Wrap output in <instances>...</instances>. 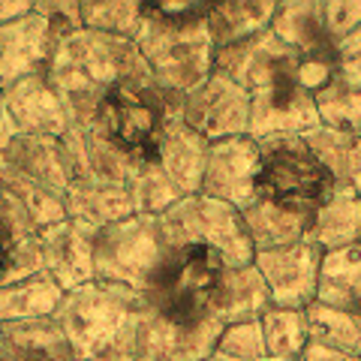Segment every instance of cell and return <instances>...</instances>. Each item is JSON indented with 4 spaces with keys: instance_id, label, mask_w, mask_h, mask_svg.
Wrapping results in <instances>:
<instances>
[{
    "instance_id": "obj_16",
    "label": "cell",
    "mask_w": 361,
    "mask_h": 361,
    "mask_svg": "<svg viewBox=\"0 0 361 361\" xmlns=\"http://www.w3.org/2000/svg\"><path fill=\"white\" fill-rule=\"evenodd\" d=\"M208 142L196 135L184 121H169L160 145V160L157 166L166 172V178L178 187L180 196H196L202 187V172H205Z\"/></svg>"
},
{
    "instance_id": "obj_19",
    "label": "cell",
    "mask_w": 361,
    "mask_h": 361,
    "mask_svg": "<svg viewBox=\"0 0 361 361\" xmlns=\"http://www.w3.org/2000/svg\"><path fill=\"white\" fill-rule=\"evenodd\" d=\"M316 304L353 313L361 307V241L322 253Z\"/></svg>"
},
{
    "instance_id": "obj_5",
    "label": "cell",
    "mask_w": 361,
    "mask_h": 361,
    "mask_svg": "<svg viewBox=\"0 0 361 361\" xmlns=\"http://www.w3.org/2000/svg\"><path fill=\"white\" fill-rule=\"evenodd\" d=\"M157 229H160L166 250L187 247V244L211 247V250H217L223 256V262L229 268L250 265L256 256L250 235L244 229L241 211L202 193L180 199L178 205L163 211L157 217Z\"/></svg>"
},
{
    "instance_id": "obj_35",
    "label": "cell",
    "mask_w": 361,
    "mask_h": 361,
    "mask_svg": "<svg viewBox=\"0 0 361 361\" xmlns=\"http://www.w3.org/2000/svg\"><path fill=\"white\" fill-rule=\"evenodd\" d=\"M0 343H4V329H0Z\"/></svg>"
},
{
    "instance_id": "obj_10",
    "label": "cell",
    "mask_w": 361,
    "mask_h": 361,
    "mask_svg": "<svg viewBox=\"0 0 361 361\" xmlns=\"http://www.w3.org/2000/svg\"><path fill=\"white\" fill-rule=\"evenodd\" d=\"M319 262L322 250L307 238L280 247V250H265L253 256V265L268 286L271 304L286 310H307L316 301Z\"/></svg>"
},
{
    "instance_id": "obj_22",
    "label": "cell",
    "mask_w": 361,
    "mask_h": 361,
    "mask_svg": "<svg viewBox=\"0 0 361 361\" xmlns=\"http://www.w3.org/2000/svg\"><path fill=\"white\" fill-rule=\"evenodd\" d=\"M310 151L319 157V163L329 169L334 187L341 193L361 190V133L343 130H313L304 135Z\"/></svg>"
},
{
    "instance_id": "obj_11",
    "label": "cell",
    "mask_w": 361,
    "mask_h": 361,
    "mask_svg": "<svg viewBox=\"0 0 361 361\" xmlns=\"http://www.w3.org/2000/svg\"><path fill=\"white\" fill-rule=\"evenodd\" d=\"M66 37L49 18L30 13L0 27V90L27 75H45L58 42Z\"/></svg>"
},
{
    "instance_id": "obj_30",
    "label": "cell",
    "mask_w": 361,
    "mask_h": 361,
    "mask_svg": "<svg viewBox=\"0 0 361 361\" xmlns=\"http://www.w3.org/2000/svg\"><path fill=\"white\" fill-rule=\"evenodd\" d=\"M145 6V16H151L163 25H196V21H205L208 18V9L211 4H142Z\"/></svg>"
},
{
    "instance_id": "obj_24",
    "label": "cell",
    "mask_w": 361,
    "mask_h": 361,
    "mask_svg": "<svg viewBox=\"0 0 361 361\" xmlns=\"http://www.w3.org/2000/svg\"><path fill=\"white\" fill-rule=\"evenodd\" d=\"M304 238L313 241L322 253L355 244L361 238V205L353 199V193L334 190V196L310 217Z\"/></svg>"
},
{
    "instance_id": "obj_29",
    "label": "cell",
    "mask_w": 361,
    "mask_h": 361,
    "mask_svg": "<svg viewBox=\"0 0 361 361\" xmlns=\"http://www.w3.org/2000/svg\"><path fill=\"white\" fill-rule=\"evenodd\" d=\"M214 353H220V355L232 358V361H268L265 341H262V325L259 322L223 325Z\"/></svg>"
},
{
    "instance_id": "obj_6",
    "label": "cell",
    "mask_w": 361,
    "mask_h": 361,
    "mask_svg": "<svg viewBox=\"0 0 361 361\" xmlns=\"http://www.w3.org/2000/svg\"><path fill=\"white\" fill-rule=\"evenodd\" d=\"M135 45H139L154 82L175 94H187L214 73V42L208 37L205 21L163 25V21L145 16Z\"/></svg>"
},
{
    "instance_id": "obj_18",
    "label": "cell",
    "mask_w": 361,
    "mask_h": 361,
    "mask_svg": "<svg viewBox=\"0 0 361 361\" xmlns=\"http://www.w3.org/2000/svg\"><path fill=\"white\" fill-rule=\"evenodd\" d=\"M63 295L66 292L45 271L13 280V283H0V329L4 325H16V322L54 316Z\"/></svg>"
},
{
    "instance_id": "obj_31",
    "label": "cell",
    "mask_w": 361,
    "mask_h": 361,
    "mask_svg": "<svg viewBox=\"0 0 361 361\" xmlns=\"http://www.w3.org/2000/svg\"><path fill=\"white\" fill-rule=\"evenodd\" d=\"M301 361H358L355 355H346L341 353V349H331V346H322V343H307V349H304Z\"/></svg>"
},
{
    "instance_id": "obj_2",
    "label": "cell",
    "mask_w": 361,
    "mask_h": 361,
    "mask_svg": "<svg viewBox=\"0 0 361 361\" xmlns=\"http://www.w3.org/2000/svg\"><path fill=\"white\" fill-rule=\"evenodd\" d=\"M226 268L223 256L211 247L187 244L166 250L160 271L145 289V307L184 329L217 319Z\"/></svg>"
},
{
    "instance_id": "obj_34",
    "label": "cell",
    "mask_w": 361,
    "mask_h": 361,
    "mask_svg": "<svg viewBox=\"0 0 361 361\" xmlns=\"http://www.w3.org/2000/svg\"><path fill=\"white\" fill-rule=\"evenodd\" d=\"M202 361H232V358H226V355H220V353H211L208 358H202Z\"/></svg>"
},
{
    "instance_id": "obj_33",
    "label": "cell",
    "mask_w": 361,
    "mask_h": 361,
    "mask_svg": "<svg viewBox=\"0 0 361 361\" xmlns=\"http://www.w3.org/2000/svg\"><path fill=\"white\" fill-rule=\"evenodd\" d=\"M16 127H13V121H9V115H6V106H4V97H0V154H4L9 145L16 142Z\"/></svg>"
},
{
    "instance_id": "obj_12",
    "label": "cell",
    "mask_w": 361,
    "mask_h": 361,
    "mask_svg": "<svg viewBox=\"0 0 361 361\" xmlns=\"http://www.w3.org/2000/svg\"><path fill=\"white\" fill-rule=\"evenodd\" d=\"M94 238L97 232L90 226L70 217L37 232L42 271L63 292L94 283Z\"/></svg>"
},
{
    "instance_id": "obj_32",
    "label": "cell",
    "mask_w": 361,
    "mask_h": 361,
    "mask_svg": "<svg viewBox=\"0 0 361 361\" xmlns=\"http://www.w3.org/2000/svg\"><path fill=\"white\" fill-rule=\"evenodd\" d=\"M33 13V4H25V0H16V4H0V27L13 25V21L25 18Z\"/></svg>"
},
{
    "instance_id": "obj_25",
    "label": "cell",
    "mask_w": 361,
    "mask_h": 361,
    "mask_svg": "<svg viewBox=\"0 0 361 361\" xmlns=\"http://www.w3.org/2000/svg\"><path fill=\"white\" fill-rule=\"evenodd\" d=\"M262 341L268 361H298L310 343V329L304 310L271 307L262 319Z\"/></svg>"
},
{
    "instance_id": "obj_21",
    "label": "cell",
    "mask_w": 361,
    "mask_h": 361,
    "mask_svg": "<svg viewBox=\"0 0 361 361\" xmlns=\"http://www.w3.org/2000/svg\"><path fill=\"white\" fill-rule=\"evenodd\" d=\"M274 4H211L205 27L214 42V51L250 42L262 37L265 27L274 21Z\"/></svg>"
},
{
    "instance_id": "obj_8",
    "label": "cell",
    "mask_w": 361,
    "mask_h": 361,
    "mask_svg": "<svg viewBox=\"0 0 361 361\" xmlns=\"http://www.w3.org/2000/svg\"><path fill=\"white\" fill-rule=\"evenodd\" d=\"M180 121L208 145L235 139L250 130V94L238 82L214 70L205 82L184 94Z\"/></svg>"
},
{
    "instance_id": "obj_27",
    "label": "cell",
    "mask_w": 361,
    "mask_h": 361,
    "mask_svg": "<svg viewBox=\"0 0 361 361\" xmlns=\"http://www.w3.org/2000/svg\"><path fill=\"white\" fill-rule=\"evenodd\" d=\"M145 21L142 4H121V0H109V4H82V27L109 33V37L133 39L139 37Z\"/></svg>"
},
{
    "instance_id": "obj_1",
    "label": "cell",
    "mask_w": 361,
    "mask_h": 361,
    "mask_svg": "<svg viewBox=\"0 0 361 361\" xmlns=\"http://www.w3.org/2000/svg\"><path fill=\"white\" fill-rule=\"evenodd\" d=\"M145 295L94 283L66 292L54 319L70 341L73 361H135Z\"/></svg>"
},
{
    "instance_id": "obj_36",
    "label": "cell",
    "mask_w": 361,
    "mask_h": 361,
    "mask_svg": "<svg viewBox=\"0 0 361 361\" xmlns=\"http://www.w3.org/2000/svg\"><path fill=\"white\" fill-rule=\"evenodd\" d=\"M298 361H301V358H298Z\"/></svg>"
},
{
    "instance_id": "obj_23",
    "label": "cell",
    "mask_w": 361,
    "mask_h": 361,
    "mask_svg": "<svg viewBox=\"0 0 361 361\" xmlns=\"http://www.w3.org/2000/svg\"><path fill=\"white\" fill-rule=\"evenodd\" d=\"M241 220H244V229L250 235V244L256 253L280 250V247L304 241L307 226H310L307 217H298V214L283 211L262 199H256L250 208L241 211Z\"/></svg>"
},
{
    "instance_id": "obj_14",
    "label": "cell",
    "mask_w": 361,
    "mask_h": 361,
    "mask_svg": "<svg viewBox=\"0 0 361 361\" xmlns=\"http://www.w3.org/2000/svg\"><path fill=\"white\" fill-rule=\"evenodd\" d=\"M6 115L18 135H45L63 139L70 130V111L45 75H27L0 90Z\"/></svg>"
},
{
    "instance_id": "obj_9",
    "label": "cell",
    "mask_w": 361,
    "mask_h": 361,
    "mask_svg": "<svg viewBox=\"0 0 361 361\" xmlns=\"http://www.w3.org/2000/svg\"><path fill=\"white\" fill-rule=\"evenodd\" d=\"M259 142L250 135H235L208 145L205 172H202L199 193L232 205L235 211H247L259 199L256 178H259Z\"/></svg>"
},
{
    "instance_id": "obj_13",
    "label": "cell",
    "mask_w": 361,
    "mask_h": 361,
    "mask_svg": "<svg viewBox=\"0 0 361 361\" xmlns=\"http://www.w3.org/2000/svg\"><path fill=\"white\" fill-rule=\"evenodd\" d=\"M223 331L220 319H208L202 325H172L163 316L145 307L139 325V346L135 361H202L217 349V337Z\"/></svg>"
},
{
    "instance_id": "obj_17",
    "label": "cell",
    "mask_w": 361,
    "mask_h": 361,
    "mask_svg": "<svg viewBox=\"0 0 361 361\" xmlns=\"http://www.w3.org/2000/svg\"><path fill=\"white\" fill-rule=\"evenodd\" d=\"M4 361H73L70 341L54 316L30 322L4 325V343H0Z\"/></svg>"
},
{
    "instance_id": "obj_7",
    "label": "cell",
    "mask_w": 361,
    "mask_h": 361,
    "mask_svg": "<svg viewBox=\"0 0 361 361\" xmlns=\"http://www.w3.org/2000/svg\"><path fill=\"white\" fill-rule=\"evenodd\" d=\"M166 247L157 217L133 214L97 232L94 238V280L142 292L151 286L163 265Z\"/></svg>"
},
{
    "instance_id": "obj_15",
    "label": "cell",
    "mask_w": 361,
    "mask_h": 361,
    "mask_svg": "<svg viewBox=\"0 0 361 361\" xmlns=\"http://www.w3.org/2000/svg\"><path fill=\"white\" fill-rule=\"evenodd\" d=\"M63 202H66V217L90 226L94 232L139 214L127 184L97 175H78L70 184V190H66Z\"/></svg>"
},
{
    "instance_id": "obj_20",
    "label": "cell",
    "mask_w": 361,
    "mask_h": 361,
    "mask_svg": "<svg viewBox=\"0 0 361 361\" xmlns=\"http://www.w3.org/2000/svg\"><path fill=\"white\" fill-rule=\"evenodd\" d=\"M271 307H274V304H271L268 286L253 262L241 265V268H226L223 292H220V304H217V319L223 325L259 322Z\"/></svg>"
},
{
    "instance_id": "obj_3",
    "label": "cell",
    "mask_w": 361,
    "mask_h": 361,
    "mask_svg": "<svg viewBox=\"0 0 361 361\" xmlns=\"http://www.w3.org/2000/svg\"><path fill=\"white\" fill-rule=\"evenodd\" d=\"M184 94L154 87L118 85L103 94L97 106V127L109 145L130 163H157L169 121L180 118Z\"/></svg>"
},
{
    "instance_id": "obj_4",
    "label": "cell",
    "mask_w": 361,
    "mask_h": 361,
    "mask_svg": "<svg viewBox=\"0 0 361 361\" xmlns=\"http://www.w3.org/2000/svg\"><path fill=\"white\" fill-rule=\"evenodd\" d=\"M256 142L262 154L256 196L310 220L337 190L329 169L310 151L304 135H265Z\"/></svg>"
},
{
    "instance_id": "obj_26",
    "label": "cell",
    "mask_w": 361,
    "mask_h": 361,
    "mask_svg": "<svg viewBox=\"0 0 361 361\" xmlns=\"http://www.w3.org/2000/svg\"><path fill=\"white\" fill-rule=\"evenodd\" d=\"M307 329H310V341L341 349L346 355H355L361 349V316L353 310H334L325 304H310L307 310Z\"/></svg>"
},
{
    "instance_id": "obj_28",
    "label": "cell",
    "mask_w": 361,
    "mask_h": 361,
    "mask_svg": "<svg viewBox=\"0 0 361 361\" xmlns=\"http://www.w3.org/2000/svg\"><path fill=\"white\" fill-rule=\"evenodd\" d=\"M316 111L319 121L329 123V130H343V133H358L361 127V90H353L349 85H337V78L316 94Z\"/></svg>"
}]
</instances>
